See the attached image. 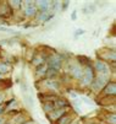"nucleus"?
<instances>
[{"mask_svg": "<svg viewBox=\"0 0 116 124\" xmlns=\"http://www.w3.org/2000/svg\"><path fill=\"white\" fill-rule=\"evenodd\" d=\"M23 12H25L26 16H28V17H33V16H36V15H37L38 10H37L36 5H32V6H26L25 10H23Z\"/></svg>", "mask_w": 116, "mask_h": 124, "instance_id": "obj_12", "label": "nucleus"}, {"mask_svg": "<svg viewBox=\"0 0 116 124\" xmlns=\"http://www.w3.org/2000/svg\"><path fill=\"white\" fill-rule=\"evenodd\" d=\"M110 81V76H105V75H99L98 78H95L92 82V88L94 91H100L108 85V82Z\"/></svg>", "mask_w": 116, "mask_h": 124, "instance_id": "obj_2", "label": "nucleus"}, {"mask_svg": "<svg viewBox=\"0 0 116 124\" xmlns=\"http://www.w3.org/2000/svg\"><path fill=\"white\" fill-rule=\"evenodd\" d=\"M70 73H71V76L76 80H81L82 76H83V68L79 64H73L70 69Z\"/></svg>", "mask_w": 116, "mask_h": 124, "instance_id": "obj_6", "label": "nucleus"}, {"mask_svg": "<svg viewBox=\"0 0 116 124\" xmlns=\"http://www.w3.org/2000/svg\"><path fill=\"white\" fill-rule=\"evenodd\" d=\"M34 5L39 12H50L52 3L48 1V0H39V1L34 3Z\"/></svg>", "mask_w": 116, "mask_h": 124, "instance_id": "obj_7", "label": "nucleus"}, {"mask_svg": "<svg viewBox=\"0 0 116 124\" xmlns=\"http://www.w3.org/2000/svg\"><path fill=\"white\" fill-rule=\"evenodd\" d=\"M72 119H73L72 116L67 112L66 114H64L60 119H58L55 123H56V124H70V123H72Z\"/></svg>", "mask_w": 116, "mask_h": 124, "instance_id": "obj_11", "label": "nucleus"}, {"mask_svg": "<svg viewBox=\"0 0 116 124\" xmlns=\"http://www.w3.org/2000/svg\"><path fill=\"white\" fill-rule=\"evenodd\" d=\"M45 87H48L49 90H60L61 84L56 80H45Z\"/></svg>", "mask_w": 116, "mask_h": 124, "instance_id": "obj_10", "label": "nucleus"}, {"mask_svg": "<svg viewBox=\"0 0 116 124\" xmlns=\"http://www.w3.org/2000/svg\"><path fill=\"white\" fill-rule=\"evenodd\" d=\"M46 70H48V65H46V63H44V64H40V65L37 68V70H36V75H37V78L45 76Z\"/></svg>", "mask_w": 116, "mask_h": 124, "instance_id": "obj_14", "label": "nucleus"}, {"mask_svg": "<svg viewBox=\"0 0 116 124\" xmlns=\"http://www.w3.org/2000/svg\"><path fill=\"white\" fill-rule=\"evenodd\" d=\"M71 20L72 21H76L77 20V10H73L72 14H71Z\"/></svg>", "mask_w": 116, "mask_h": 124, "instance_id": "obj_23", "label": "nucleus"}, {"mask_svg": "<svg viewBox=\"0 0 116 124\" xmlns=\"http://www.w3.org/2000/svg\"><path fill=\"white\" fill-rule=\"evenodd\" d=\"M103 90H104V93L106 96H115V93H116V84H115V81H109L108 85L103 88Z\"/></svg>", "mask_w": 116, "mask_h": 124, "instance_id": "obj_8", "label": "nucleus"}, {"mask_svg": "<svg viewBox=\"0 0 116 124\" xmlns=\"http://www.w3.org/2000/svg\"><path fill=\"white\" fill-rule=\"evenodd\" d=\"M0 78H1V76H0Z\"/></svg>", "mask_w": 116, "mask_h": 124, "instance_id": "obj_31", "label": "nucleus"}, {"mask_svg": "<svg viewBox=\"0 0 116 124\" xmlns=\"http://www.w3.org/2000/svg\"><path fill=\"white\" fill-rule=\"evenodd\" d=\"M54 104H55V108H67L69 107V103L64 98H56L54 101Z\"/></svg>", "mask_w": 116, "mask_h": 124, "instance_id": "obj_17", "label": "nucleus"}, {"mask_svg": "<svg viewBox=\"0 0 116 124\" xmlns=\"http://www.w3.org/2000/svg\"><path fill=\"white\" fill-rule=\"evenodd\" d=\"M55 109H56V108H55L54 102H43V111H44L46 114L52 113V112L55 111Z\"/></svg>", "mask_w": 116, "mask_h": 124, "instance_id": "obj_13", "label": "nucleus"}, {"mask_svg": "<svg viewBox=\"0 0 116 124\" xmlns=\"http://www.w3.org/2000/svg\"><path fill=\"white\" fill-rule=\"evenodd\" d=\"M58 75H59V71H56L55 69L48 68L46 73H45V79H46V80H54Z\"/></svg>", "mask_w": 116, "mask_h": 124, "instance_id": "obj_15", "label": "nucleus"}, {"mask_svg": "<svg viewBox=\"0 0 116 124\" xmlns=\"http://www.w3.org/2000/svg\"><path fill=\"white\" fill-rule=\"evenodd\" d=\"M0 31H1V32H10V30L4 27V26H0Z\"/></svg>", "mask_w": 116, "mask_h": 124, "instance_id": "obj_26", "label": "nucleus"}, {"mask_svg": "<svg viewBox=\"0 0 116 124\" xmlns=\"http://www.w3.org/2000/svg\"><path fill=\"white\" fill-rule=\"evenodd\" d=\"M93 69H95L99 73V75H105V76H110V68L109 65L104 62V60H97L94 63Z\"/></svg>", "mask_w": 116, "mask_h": 124, "instance_id": "obj_4", "label": "nucleus"}, {"mask_svg": "<svg viewBox=\"0 0 116 124\" xmlns=\"http://www.w3.org/2000/svg\"><path fill=\"white\" fill-rule=\"evenodd\" d=\"M95 9H97V8H95L94 4H92V5L89 4L86 9H83V12H84V14H94V12H95Z\"/></svg>", "mask_w": 116, "mask_h": 124, "instance_id": "obj_20", "label": "nucleus"}, {"mask_svg": "<svg viewBox=\"0 0 116 124\" xmlns=\"http://www.w3.org/2000/svg\"><path fill=\"white\" fill-rule=\"evenodd\" d=\"M25 102L29 106V107H33V100H32V96L31 95H25Z\"/></svg>", "mask_w": 116, "mask_h": 124, "instance_id": "obj_22", "label": "nucleus"}, {"mask_svg": "<svg viewBox=\"0 0 116 124\" xmlns=\"http://www.w3.org/2000/svg\"><path fill=\"white\" fill-rule=\"evenodd\" d=\"M23 124H34V123L31 122V120H27V122H26V123H23Z\"/></svg>", "mask_w": 116, "mask_h": 124, "instance_id": "obj_28", "label": "nucleus"}, {"mask_svg": "<svg viewBox=\"0 0 116 124\" xmlns=\"http://www.w3.org/2000/svg\"><path fill=\"white\" fill-rule=\"evenodd\" d=\"M67 112H69L67 108H56L55 111H53L52 113H49L46 116H48V119L50 122H56L58 119H60L64 114H66Z\"/></svg>", "mask_w": 116, "mask_h": 124, "instance_id": "obj_5", "label": "nucleus"}, {"mask_svg": "<svg viewBox=\"0 0 116 124\" xmlns=\"http://www.w3.org/2000/svg\"><path fill=\"white\" fill-rule=\"evenodd\" d=\"M69 4H70L69 1H66V3H64V4H61V6H62L61 9H64V10H66V9H67V6H69Z\"/></svg>", "mask_w": 116, "mask_h": 124, "instance_id": "obj_25", "label": "nucleus"}, {"mask_svg": "<svg viewBox=\"0 0 116 124\" xmlns=\"http://www.w3.org/2000/svg\"><path fill=\"white\" fill-rule=\"evenodd\" d=\"M84 33V30H82V28H78L77 31H76V33H75V36L77 37V36H81V34H83Z\"/></svg>", "mask_w": 116, "mask_h": 124, "instance_id": "obj_24", "label": "nucleus"}, {"mask_svg": "<svg viewBox=\"0 0 116 124\" xmlns=\"http://www.w3.org/2000/svg\"><path fill=\"white\" fill-rule=\"evenodd\" d=\"M70 124H79L78 122H72V123H70Z\"/></svg>", "mask_w": 116, "mask_h": 124, "instance_id": "obj_30", "label": "nucleus"}, {"mask_svg": "<svg viewBox=\"0 0 116 124\" xmlns=\"http://www.w3.org/2000/svg\"><path fill=\"white\" fill-rule=\"evenodd\" d=\"M53 14H50V12H39V15H38V20L39 21H42V22H45V21H50L52 19H53Z\"/></svg>", "mask_w": 116, "mask_h": 124, "instance_id": "obj_16", "label": "nucleus"}, {"mask_svg": "<svg viewBox=\"0 0 116 124\" xmlns=\"http://www.w3.org/2000/svg\"><path fill=\"white\" fill-rule=\"evenodd\" d=\"M7 73H10V66L5 63H0V76H4L6 75Z\"/></svg>", "mask_w": 116, "mask_h": 124, "instance_id": "obj_18", "label": "nucleus"}, {"mask_svg": "<svg viewBox=\"0 0 116 124\" xmlns=\"http://www.w3.org/2000/svg\"><path fill=\"white\" fill-rule=\"evenodd\" d=\"M0 124H5V122H4L3 118H0Z\"/></svg>", "mask_w": 116, "mask_h": 124, "instance_id": "obj_29", "label": "nucleus"}, {"mask_svg": "<svg viewBox=\"0 0 116 124\" xmlns=\"http://www.w3.org/2000/svg\"><path fill=\"white\" fill-rule=\"evenodd\" d=\"M94 79H95V76H94V69L90 65H87L83 69V76H82V79H81L82 85H83V86H90Z\"/></svg>", "mask_w": 116, "mask_h": 124, "instance_id": "obj_1", "label": "nucleus"}, {"mask_svg": "<svg viewBox=\"0 0 116 124\" xmlns=\"http://www.w3.org/2000/svg\"><path fill=\"white\" fill-rule=\"evenodd\" d=\"M7 5H9L10 9H12V10H17V9H20V8L22 6V1H20V0H11Z\"/></svg>", "mask_w": 116, "mask_h": 124, "instance_id": "obj_19", "label": "nucleus"}, {"mask_svg": "<svg viewBox=\"0 0 116 124\" xmlns=\"http://www.w3.org/2000/svg\"><path fill=\"white\" fill-rule=\"evenodd\" d=\"M106 122H108V124H116L115 114H114V113H112V114H109V116L106 117Z\"/></svg>", "mask_w": 116, "mask_h": 124, "instance_id": "obj_21", "label": "nucleus"}, {"mask_svg": "<svg viewBox=\"0 0 116 124\" xmlns=\"http://www.w3.org/2000/svg\"><path fill=\"white\" fill-rule=\"evenodd\" d=\"M46 65H48V68L55 69L56 71L60 73L61 66H62V57H60V55H50V57H48Z\"/></svg>", "mask_w": 116, "mask_h": 124, "instance_id": "obj_3", "label": "nucleus"}, {"mask_svg": "<svg viewBox=\"0 0 116 124\" xmlns=\"http://www.w3.org/2000/svg\"><path fill=\"white\" fill-rule=\"evenodd\" d=\"M4 111H5V107H3V106L0 104V114H1V113H3Z\"/></svg>", "mask_w": 116, "mask_h": 124, "instance_id": "obj_27", "label": "nucleus"}, {"mask_svg": "<svg viewBox=\"0 0 116 124\" xmlns=\"http://www.w3.org/2000/svg\"><path fill=\"white\" fill-rule=\"evenodd\" d=\"M11 14H12V11H11V9L7 4L0 3V16L1 17H9V16H11Z\"/></svg>", "mask_w": 116, "mask_h": 124, "instance_id": "obj_9", "label": "nucleus"}]
</instances>
